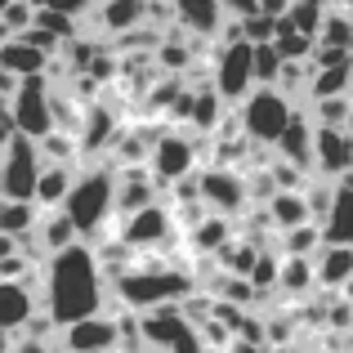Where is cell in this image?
Listing matches in <instances>:
<instances>
[{
  "instance_id": "cell-1",
  "label": "cell",
  "mask_w": 353,
  "mask_h": 353,
  "mask_svg": "<svg viewBox=\"0 0 353 353\" xmlns=\"http://www.w3.org/2000/svg\"><path fill=\"white\" fill-rule=\"evenodd\" d=\"M108 291H112V286H108L103 268H99L94 250H90L85 241L50 255L45 268H41V304H45V318H50L54 327H72V322H81V318L103 313Z\"/></svg>"
},
{
  "instance_id": "cell-2",
  "label": "cell",
  "mask_w": 353,
  "mask_h": 353,
  "mask_svg": "<svg viewBox=\"0 0 353 353\" xmlns=\"http://www.w3.org/2000/svg\"><path fill=\"white\" fill-rule=\"evenodd\" d=\"M63 215L72 219V228L85 246H99L117 228V170H108V165L77 170V183L63 201Z\"/></svg>"
},
{
  "instance_id": "cell-3",
  "label": "cell",
  "mask_w": 353,
  "mask_h": 353,
  "mask_svg": "<svg viewBox=\"0 0 353 353\" xmlns=\"http://www.w3.org/2000/svg\"><path fill=\"white\" fill-rule=\"evenodd\" d=\"M197 291L188 268L179 264H134L125 277L112 282V295L121 300L125 313H152V309H170V304H183Z\"/></svg>"
},
{
  "instance_id": "cell-4",
  "label": "cell",
  "mask_w": 353,
  "mask_h": 353,
  "mask_svg": "<svg viewBox=\"0 0 353 353\" xmlns=\"http://www.w3.org/2000/svg\"><path fill=\"white\" fill-rule=\"evenodd\" d=\"M295 108H300V103H291L282 90L255 85V90H250V94L233 108V117H237V130L246 134L250 148H264V152H273V143L282 139V130L291 125Z\"/></svg>"
},
{
  "instance_id": "cell-5",
  "label": "cell",
  "mask_w": 353,
  "mask_h": 353,
  "mask_svg": "<svg viewBox=\"0 0 353 353\" xmlns=\"http://www.w3.org/2000/svg\"><path fill=\"white\" fill-rule=\"evenodd\" d=\"M201 161L210 165V139L183 134V130H161L152 139V152H148V170H152L161 192L174 188L179 179H192L201 170Z\"/></svg>"
},
{
  "instance_id": "cell-6",
  "label": "cell",
  "mask_w": 353,
  "mask_h": 353,
  "mask_svg": "<svg viewBox=\"0 0 353 353\" xmlns=\"http://www.w3.org/2000/svg\"><path fill=\"white\" fill-rule=\"evenodd\" d=\"M139 336H143V349L148 353H206L197 327L179 313V304L139 313Z\"/></svg>"
},
{
  "instance_id": "cell-7",
  "label": "cell",
  "mask_w": 353,
  "mask_h": 353,
  "mask_svg": "<svg viewBox=\"0 0 353 353\" xmlns=\"http://www.w3.org/2000/svg\"><path fill=\"white\" fill-rule=\"evenodd\" d=\"M41 152L32 139L14 134L0 148V201H32L36 197V179H41Z\"/></svg>"
},
{
  "instance_id": "cell-8",
  "label": "cell",
  "mask_w": 353,
  "mask_h": 353,
  "mask_svg": "<svg viewBox=\"0 0 353 353\" xmlns=\"http://www.w3.org/2000/svg\"><path fill=\"white\" fill-rule=\"evenodd\" d=\"M192 183H197V197H201V206H206V215H219V219L246 215L250 197H246L241 170H228V165H201V170L192 174Z\"/></svg>"
},
{
  "instance_id": "cell-9",
  "label": "cell",
  "mask_w": 353,
  "mask_h": 353,
  "mask_svg": "<svg viewBox=\"0 0 353 353\" xmlns=\"http://www.w3.org/2000/svg\"><path fill=\"white\" fill-rule=\"evenodd\" d=\"M117 237L125 241L134 255H148V250H165L174 237H179V228H174L170 206H165V201H152V206L117 219Z\"/></svg>"
},
{
  "instance_id": "cell-10",
  "label": "cell",
  "mask_w": 353,
  "mask_h": 353,
  "mask_svg": "<svg viewBox=\"0 0 353 353\" xmlns=\"http://www.w3.org/2000/svg\"><path fill=\"white\" fill-rule=\"evenodd\" d=\"M250 45L233 41V45H219L215 50V77H210V90L224 99V108L233 112L241 99L255 90V68H250Z\"/></svg>"
},
{
  "instance_id": "cell-11",
  "label": "cell",
  "mask_w": 353,
  "mask_h": 353,
  "mask_svg": "<svg viewBox=\"0 0 353 353\" xmlns=\"http://www.w3.org/2000/svg\"><path fill=\"white\" fill-rule=\"evenodd\" d=\"M9 117H14V130L23 139H45L54 130V112H50V77H27L18 81L14 99H9Z\"/></svg>"
},
{
  "instance_id": "cell-12",
  "label": "cell",
  "mask_w": 353,
  "mask_h": 353,
  "mask_svg": "<svg viewBox=\"0 0 353 353\" xmlns=\"http://www.w3.org/2000/svg\"><path fill=\"white\" fill-rule=\"evenodd\" d=\"M309 174L313 179H331V183L353 179V134L349 130L313 125V165H309Z\"/></svg>"
},
{
  "instance_id": "cell-13",
  "label": "cell",
  "mask_w": 353,
  "mask_h": 353,
  "mask_svg": "<svg viewBox=\"0 0 353 353\" xmlns=\"http://www.w3.org/2000/svg\"><path fill=\"white\" fill-rule=\"evenodd\" d=\"M54 349L59 353H121L117 318L94 313V318H81V322H72V327H59Z\"/></svg>"
},
{
  "instance_id": "cell-14",
  "label": "cell",
  "mask_w": 353,
  "mask_h": 353,
  "mask_svg": "<svg viewBox=\"0 0 353 353\" xmlns=\"http://www.w3.org/2000/svg\"><path fill=\"white\" fill-rule=\"evenodd\" d=\"M117 130H121V121H117L112 108H103L99 99H94V103H85V121H81V130H77L81 161H90V165H94V152H99V157H103V152H112Z\"/></svg>"
},
{
  "instance_id": "cell-15",
  "label": "cell",
  "mask_w": 353,
  "mask_h": 353,
  "mask_svg": "<svg viewBox=\"0 0 353 353\" xmlns=\"http://www.w3.org/2000/svg\"><path fill=\"white\" fill-rule=\"evenodd\" d=\"M170 14H174V27H179L183 36H219L224 32V23H228V14H224V5L219 0H170Z\"/></svg>"
},
{
  "instance_id": "cell-16",
  "label": "cell",
  "mask_w": 353,
  "mask_h": 353,
  "mask_svg": "<svg viewBox=\"0 0 353 353\" xmlns=\"http://www.w3.org/2000/svg\"><path fill=\"white\" fill-rule=\"evenodd\" d=\"M36 286L32 282H0V336H23L36 318Z\"/></svg>"
},
{
  "instance_id": "cell-17",
  "label": "cell",
  "mask_w": 353,
  "mask_h": 353,
  "mask_svg": "<svg viewBox=\"0 0 353 353\" xmlns=\"http://www.w3.org/2000/svg\"><path fill=\"white\" fill-rule=\"evenodd\" d=\"M152 201H161V188H157L148 165H125V170H117V219L134 215V210L152 206Z\"/></svg>"
},
{
  "instance_id": "cell-18",
  "label": "cell",
  "mask_w": 353,
  "mask_h": 353,
  "mask_svg": "<svg viewBox=\"0 0 353 353\" xmlns=\"http://www.w3.org/2000/svg\"><path fill=\"white\" fill-rule=\"evenodd\" d=\"M148 23V0H99L94 9H90V27H94V36H125L134 32V27Z\"/></svg>"
},
{
  "instance_id": "cell-19",
  "label": "cell",
  "mask_w": 353,
  "mask_h": 353,
  "mask_svg": "<svg viewBox=\"0 0 353 353\" xmlns=\"http://www.w3.org/2000/svg\"><path fill=\"white\" fill-rule=\"evenodd\" d=\"M273 157L309 174V165H313V121H309V112H304V108H295L291 125H286L282 139L273 143Z\"/></svg>"
},
{
  "instance_id": "cell-20",
  "label": "cell",
  "mask_w": 353,
  "mask_h": 353,
  "mask_svg": "<svg viewBox=\"0 0 353 353\" xmlns=\"http://www.w3.org/2000/svg\"><path fill=\"white\" fill-rule=\"evenodd\" d=\"M50 54H41L36 45H27L23 36H5L0 41V72H9V77L27 81V77H45L50 72Z\"/></svg>"
},
{
  "instance_id": "cell-21",
  "label": "cell",
  "mask_w": 353,
  "mask_h": 353,
  "mask_svg": "<svg viewBox=\"0 0 353 353\" xmlns=\"http://www.w3.org/2000/svg\"><path fill=\"white\" fill-rule=\"evenodd\" d=\"M322 246H353V183H336V201H331L327 219L318 224Z\"/></svg>"
},
{
  "instance_id": "cell-22",
  "label": "cell",
  "mask_w": 353,
  "mask_h": 353,
  "mask_svg": "<svg viewBox=\"0 0 353 353\" xmlns=\"http://www.w3.org/2000/svg\"><path fill=\"white\" fill-rule=\"evenodd\" d=\"M313 277L327 291H345L353 282V246H318L313 255Z\"/></svg>"
},
{
  "instance_id": "cell-23",
  "label": "cell",
  "mask_w": 353,
  "mask_h": 353,
  "mask_svg": "<svg viewBox=\"0 0 353 353\" xmlns=\"http://www.w3.org/2000/svg\"><path fill=\"white\" fill-rule=\"evenodd\" d=\"M32 241H36V255H59V250H68V246H77V228H72V219L63 215V210H41V224H36V233H32Z\"/></svg>"
},
{
  "instance_id": "cell-24",
  "label": "cell",
  "mask_w": 353,
  "mask_h": 353,
  "mask_svg": "<svg viewBox=\"0 0 353 353\" xmlns=\"http://www.w3.org/2000/svg\"><path fill=\"white\" fill-rule=\"evenodd\" d=\"M224 117H228V108H224V99H219L210 85H197V90L188 94V117H183V121H188V125L197 130L201 139L215 134V130L224 125Z\"/></svg>"
},
{
  "instance_id": "cell-25",
  "label": "cell",
  "mask_w": 353,
  "mask_h": 353,
  "mask_svg": "<svg viewBox=\"0 0 353 353\" xmlns=\"http://www.w3.org/2000/svg\"><path fill=\"white\" fill-rule=\"evenodd\" d=\"M264 215L268 224H273V233H291V228H304L313 224L309 219V201H304V192H273V197L264 201Z\"/></svg>"
},
{
  "instance_id": "cell-26",
  "label": "cell",
  "mask_w": 353,
  "mask_h": 353,
  "mask_svg": "<svg viewBox=\"0 0 353 353\" xmlns=\"http://www.w3.org/2000/svg\"><path fill=\"white\" fill-rule=\"evenodd\" d=\"M72 183H77V165H41V179H36V210H63Z\"/></svg>"
},
{
  "instance_id": "cell-27",
  "label": "cell",
  "mask_w": 353,
  "mask_h": 353,
  "mask_svg": "<svg viewBox=\"0 0 353 353\" xmlns=\"http://www.w3.org/2000/svg\"><path fill=\"white\" fill-rule=\"evenodd\" d=\"M233 237H237V224H233V219H219V215H206L201 224H192L188 233H183V241H188L192 255H206V259H215L219 246L233 241Z\"/></svg>"
},
{
  "instance_id": "cell-28",
  "label": "cell",
  "mask_w": 353,
  "mask_h": 353,
  "mask_svg": "<svg viewBox=\"0 0 353 353\" xmlns=\"http://www.w3.org/2000/svg\"><path fill=\"white\" fill-rule=\"evenodd\" d=\"M197 291H206L210 300H219V304H233V309H250V304L259 300L255 286H250L246 277H233V273H215L210 282H201Z\"/></svg>"
},
{
  "instance_id": "cell-29",
  "label": "cell",
  "mask_w": 353,
  "mask_h": 353,
  "mask_svg": "<svg viewBox=\"0 0 353 353\" xmlns=\"http://www.w3.org/2000/svg\"><path fill=\"white\" fill-rule=\"evenodd\" d=\"M318 291V277H313V259H282L277 264V291L286 300H300V295Z\"/></svg>"
},
{
  "instance_id": "cell-30",
  "label": "cell",
  "mask_w": 353,
  "mask_h": 353,
  "mask_svg": "<svg viewBox=\"0 0 353 353\" xmlns=\"http://www.w3.org/2000/svg\"><path fill=\"white\" fill-rule=\"evenodd\" d=\"M259 250H264V246H255V241H246V237H233V241L219 246L215 264H219V273H233V277H246V282H250V268H255Z\"/></svg>"
},
{
  "instance_id": "cell-31",
  "label": "cell",
  "mask_w": 353,
  "mask_h": 353,
  "mask_svg": "<svg viewBox=\"0 0 353 353\" xmlns=\"http://www.w3.org/2000/svg\"><path fill=\"white\" fill-rule=\"evenodd\" d=\"M41 224L36 201H0V233L5 237H32Z\"/></svg>"
},
{
  "instance_id": "cell-32",
  "label": "cell",
  "mask_w": 353,
  "mask_h": 353,
  "mask_svg": "<svg viewBox=\"0 0 353 353\" xmlns=\"http://www.w3.org/2000/svg\"><path fill=\"white\" fill-rule=\"evenodd\" d=\"M36 152H41L45 165H77L81 161L77 134H63V130H50L45 139H36Z\"/></svg>"
},
{
  "instance_id": "cell-33",
  "label": "cell",
  "mask_w": 353,
  "mask_h": 353,
  "mask_svg": "<svg viewBox=\"0 0 353 353\" xmlns=\"http://www.w3.org/2000/svg\"><path fill=\"white\" fill-rule=\"evenodd\" d=\"M318 246H322L318 224L291 228V233H282V237H277V255H282V259H313V255H318Z\"/></svg>"
},
{
  "instance_id": "cell-34",
  "label": "cell",
  "mask_w": 353,
  "mask_h": 353,
  "mask_svg": "<svg viewBox=\"0 0 353 353\" xmlns=\"http://www.w3.org/2000/svg\"><path fill=\"white\" fill-rule=\"evenodd\" d=\"M309 112L313 125H327V130H349L353 125V99H322V103H313V108H304Z\"/></svg>"
},
{
  "instance_id": "cell-35",
  "label": "cell",
  "mask_w": 353,
  "mask_h": 353,
  "mask_svg": "<svg viewBox=\"0 0 353 353\" xmlns=\"http://www.w3.org/2000/svg\"><path fill=\"white\" fill-rule=\"evenodd\" d=\"M318 45L353 54V18H349V14H336V9H327V18H322V27H318Z\"/></svg>"
},
{
  "instance_id": "cell-36",
  "label": "cell",
  "mask_w": 353,
  "mask_h": 353,
  "mask_svg": "<svg viewBox=\"0 0 353 353\" xmlns=\"http://www.w3.org/2000/svg\"><path fill=\"white\" fill-rule=\"evenodd\" d=\"M322 18H327V5H322V0H295L291 14H286V23H291V32H300V36H309V41H318Z\"/></svg>"
},
{
  "instance_id": "cell-37",
  "label": "cell",
  "mask_w": 353,
  "mask_h": 353,
  "mask_svg": "<svg viewBox=\"0 0 353 353\" xmlns=\"http://www.w3.org/2000/svg\"><path fill=\"white\" fill-rule=\"evenodd\" d=\"M277 264H282L277 246H264V250H259L255 268H250V286H255V295H273L277 291Z\"/></svg>"
},
{
  "instance_id": "cell-38",
  "label": "cell",
  "mask_w": 353,
  "mask_h": 353,
  "mask_svg": "<svg viewBox=\"0 0 353 353\" xmlns=\"http://www.w3.org/2000/svg\"><path fill=\"white\" fill-rule=\"evenodd\" d=\"M304 201H309V219L322 224L327 210H331V201H336V183H331V179H313V174H309V183H304Z\"/></svg>"
},
{
  "instance_id": "cell-39",
  "label": "cell",
  "mask_w": 353,
  "mask_h": 353,
  "mask_svg": "<svg viewBox=\"0 0 353 353\" xmlns=\"http://www.w3.org/2000/svg\"><path fill=\"white\" fill-rule=\"evenodd\" d=\"M32 27H41V32H45V36H54L59 45H68L72 36H81V23H72L68 14H54V9H36Z\"/></svg>"
},
{
  "instance_id": "cell-40",
  "label": "cell",
  "mask_w": 353,
  "mask_h": 353,
  "mask_svg": "<svg viewBox=\"0 0 353 353\" xmlns=\"http://www.w3.org/2000/svg\"><path fill=\"white\" fill-rule=\"evenodd\" d=\"M250 68H255V85H277V72H282V54L273 50V41L268 45H250Z\"/></svg>"
},
{
  "instance_id": "cell-41",
  "label": "cell",
  "mask_w": 353,
  "mask_h": 353,
  "mask_svg": "<svg viewBox=\"0 0 353 353\" xmlns=\"http://www.w3.org/2000/svg\"><path fill=\"white\" fill-rule=\"evenodd\" d=\"M32 18H36V9L27 5V0H9V5L0 9V32L5 36H23L27 27H32Z\"/></svg>"
},
{
  "instance_id": "cell-42",
  "label": "cell",
  "mask_w": 353,
  "mask_h": 353,
  "mask_svg": "<svg viewBox=\"0 0 353 353\" xmlns=\"http://www.w3.org/2000/svg\"><path fill=\"white\" fill-rule=\"evenodd\" d=\"M32 9H54V14H68L72 23H81V18H90V9L99 5V0H27Z\"/></svg>"
},
{
  "instance_id": "cell-43",
  "label": "cell",
  "mask_w": 353,
  "mask_h": 353,
  "mask_svg": "<svg viewBox=\"0 0 353 353\" xmlns=\"http://www.w3.org/2000/svg\"><path fill=\"white\" fill-rule=\"evenodd\" d=\"M291 5H295V0H259V14L277 23V18H286V14H291Z\"/></svg>"
},
{
  "instance_id": "cell-44",
  "label": "cell",
  "mask_w": 353,
  "mask_h": 353,
  "mask_svg": "<svg viewBox=\"0 0 353 353\" xmlns=\"http://www.w3.org/2000/svg\"><path fill=\"white\" fill-rule=\"evenodd\" d=\"M14 353H59V349L41 345V340H14Z\"/></svg>"
},
{
  "instance_id": "cell-45",
  "label": "cell",
  "mask_w": 353,
  "mask_h": 353,
  "mask_svg": "<svg viewBox=\"0 0 353 353\" xmlns=\"http://www.w3.org/2000/svg\"><path fill=\"white\" fill-rule=\"evenodd\" d=\"M224 353H268V349L264 345H250V340H228Z\"/></svg>"
},
{
  "instance_id": "cell-46",
  "label": "cell",
  "mask_w": 353,
  "mask_h": 353,
  "mask_svg": "<svg viewBox=\"0 0 353 353\" xmlns=\"http://www.w3.org/2000/svg\"><path fill=\"white\" fill-rule=\"evenodd\" d=\"M0 353H14V340L9 336H0Z\"/></svg>"
},
{
  "instance_id": "cell-47",
  "label": "cell",
  "mask_w": 353,
  "mask_h": 353,
  "mask_svg": "<svg viewBox=\"0 0 353 353\" xmlns=\"http://www.w3.org/2000/svg\"><path fill=\"white\" fill-rule=\"evenodd\" d=\"M340 295H345V304L353 309V282H349V286H345V291H340Z\"/></svg>"
},
{
  "instance_id": "cell-48",
  "label": "cell",
  "mask_w": 353,
  "mask_h": 353,
  "mask_svg": "<svg viewBox=\"0 0 353 353\" xmlns=\"http://www.w3.org/2000/svg\"><path fill=\"white\" fill-rule=\"evenodd\" d=\"M349 134H353V125H349Z\"/></svg>"
},
{
  "instance_id": "cell-49",
  "label": "cell",
  "mask_w": 353,
  "mask_h": 353,
  "mask_svg": "<svg viewBox=\"0 0 353 353\" xmlns=\"http://www.w3.org/2000/svg\"><path fill=\"white\" fill-rule=\"evenodd\" d=\"M349 183H353V179H349Z\"/></svg>"
}]
</instances>
